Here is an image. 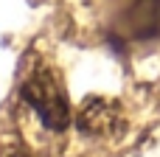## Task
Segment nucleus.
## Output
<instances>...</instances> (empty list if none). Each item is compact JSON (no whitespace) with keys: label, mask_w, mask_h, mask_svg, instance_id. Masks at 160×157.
<instances>
[{"label":"nucleus","mask_w":160,"mask_h":157,"mask_svg":"<svg viewBox=\"0 0 160 157\" xmlns=\"http://www.w3.org/2000/svg\"><path fill=\"white\" fill-rule=\"evenodd\" d=\"M20 98L34 110L39 124L51 132H62L70 124V104H68V90L56 67L51 65H34L20 84Z\"/></svg>","instance_id":"f257e3e1"},{"label":"nucleus","mask_w":160,"mask_h":157,"mask_svg":"<svg viewBox=\"0 0 160 157\" xmlns=\"http://www.w3.org/2000/svg\"><path fill=\"white\" fill-rule=\"evenodd\" d=\"M76 126H79L84 135L110 138V135L121 126L118 104H115V101H107V98H90V101H84V107L79 110Z\"/></svg>","instance_id":"f03ea898"}]
</instances>
